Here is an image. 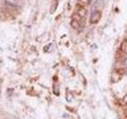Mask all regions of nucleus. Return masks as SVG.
<instances>
[{"label": "nucleus", "mask_w": 127, "mask_h": 119, "mask_svg": "<svg viewBox=\"0 0 127 119\" xmlns=\"http://www.w3.org/2000/svg\"><path fill=\"white\" fill-rule=\"evenodd\" d=\"M86 17H87V9L85 7H78L77 11L74 12L73 17H71V27L74 29H81L85 25Z\"/></svg>", "instance_id": "f257e3e1"}, {"label": "nucleus", "mask_w": 127, "mask_h": 119, "mask_svg": "<svg viewBox=\"0 0 127 119\" xmlns=\"http://www.w3.org/2000/svg\"><path fill=\"white\" fill-rule=\"evenodd\" d=\"M101 11L97 9V11H93V15H91V17H90V23L91 24H95V23H98L99 21V19H101Z\"/></svg>", "instance_id": "f03ea898"}, {"label": "nucleus", "mask_w": 127, "mask_h": 119, "mask_svg": "<svg viewBox=\"0 0 127 119\" xmlns=\"http://www.w3.org/2000/svg\"><path fill=\"white\" fill-rule=\"evenodd\" d=\"M91 0H78V7H86L89 5Z\"/></svg>", "instance_id": "7ed1b4c3"}, {"label": "nucleus", "mask_w": 127, "mask_h": 119, "mask_svg": "<svg viewBox=\"0 0 127 119\" xmlns=\"http://www.w3.org/2000/svg\"><path fill=\"white\" fill-rule=\"evenodd\" d=\"M122 102H123V105H127V94L122 98Z\"/></svg>", "instance_id": "20e7f679"}, {"label": "nucleus", "mask_w": 127, "mask_h": 119, "mask_svg": "<svg viewBox=\"0 0 127 119\" xmlns=\"http://www.w3.org/2000/svg\"><path fill=\"white\" fill-rule=\"evenodd\" d=\"M126 119H127V114H126Z\"/></svg>", "instance_id": "39448f33"}]
</instances>
